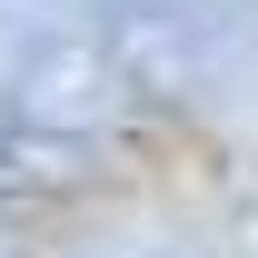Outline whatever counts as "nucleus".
I'll use <instances>...</instances> for the list:
<instances>
[{"instance_id": "1", "label": "nucleus", "mask_w": 258, "mask_h": 258, "mask_svg": "<svg viewBox=\"0 0 258 258\" xmlns=\"http://www.w3.org/2000/svg\"><path fill=\"white\" fill-rule=\"evenodd\" d=\"M20 119H40V129H80V119H99V50H50L40 70H20Z\"/></svg>"}, {"instance_id": "2", "label": "nucleus", "mask_w": 258, "mask_h": 258, "mask_svg": "<svg viewBox=\"0 0 258 258\" xmlns=\"http://www.w3.org/2000/svg\"><path fill=\"white\" fill-rule=\"evenodd\" d=\"M129 258H179V248H129Z\"/></svg>"}]
</instances>
